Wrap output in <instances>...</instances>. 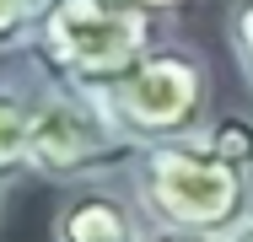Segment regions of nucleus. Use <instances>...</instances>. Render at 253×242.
<instances>
[{
	"instance_id": "f257e3e1",
	"label": "nucleus",
	"mask_w": 253,
	"mask_h": 242,
	"mask_svg": "<svg viewBox=\"0 0 253 242\" xmlns=\"http://www.w3.org/2000/svg\"><path fill=\"white\" fill-rule=\"evenodd\" d=\"M162 38H167L162 16H151L135 0H49L38 33L22 48V59L59 86L108 92Z\"/></svg>"
},
{
	"instance_id": "f03ea898",
	"label": "nucleus",
	"mask_w": 253,
	"mask_h": 242,
	"mask_svg": "<svg viewBox=\"0 0 253 242\" xmlns=\"http://www.w3.org/2000/svg\"><path fill=\"white\" fill-rule=\"evenodd\" d=\"M129 199L162 232H205L226 237L253 210V172L232 167L200 135L140 145L129 161Z\"/></svg>"
},
{
	"instance_id": "7ed1b4c3",
	"label": "nucleus",
	"mask_w": 253,
	"mask_h": 242,
	"mask_svg": "<svg viewBox=\"0 0 253 242\" xmlns=\"http://www.w3.org/2000/svg\"><path fill=\"white\" fill-rule=\"evenodd\" d=\"M27 102H33V145H27L33 178L76 189V183H102L113 172H129V161H135L140 145L113 124L102 92L59 86V81L38 76L27 65Z\"/></svg>"
},
{
	"instance_id": "20e7f679",
	"label": "nucleus",
	"mask_w": 253,
	"mask_h": 242,
	"mask_svg": "<svg viewBox=\"0 0 253 242\" xmlns=\"http://www.w3.org/2000/svg\"><path fill=\"white\" fill-rule=\"evenodd\" d=\"M210 97L215 86H210L205 54L189 48L183 38H162L124 81L102 92V102L135 145H162L200 135L210 124Z\"/></svg>"
},
{
	"instance_id": "39448f33",
	"label": "nucleus",
	"mask_w": 253,
	"mask_h": 242,
	"mask_svg": "<svg viewBox=\"0 0 253 242\" xmlns=\"http://www.w3.org/2000/svg\"><path fill=\"white\" fill-rule=\"evenodd\" d=\"M146 237H151V221L140 215L129 189H119L113 178L65 189L54 210V242H146Z\"/></svg>"
},
{
	"instance_id": "423d86ee",
	"label": "nucleus",
	"mask_w": 253,
	"mask_h": 242,
	"mask_svg": "<svg viewBox=\"0 0 253 242\" xmlns=\"http://www.w3.org/2000/svg\"><path fill=\"white\" fill-rule=\"evenodd\" d=\"M27 145H33V102H27V65L16 59V70H0V189L33 178Z\"/></svg>"
},
{
	"instance_id": "0eeeda50",
	"label": "nucleus",
	"mask_w": 253,
	"mask_h": 242,
	"mask_svg": "<svg viewBox=\"0 0 253 242\" xmlns=\"http://www.w3.org/2000/svg\"><path fill=\"white\" fill-rule=\"evenodd\" d=\"M200 140L210 151H221L232 167L253 172V119L248 113H210V124L200 129Z\"/></svg>"
},
{
	"instance_id": "6e6552de",
	"label": "nucleus",
	"mask_w": 253,
	"mask_h": 242,
	"mask_svg": "<svg viewBox=\"0 0 253 242\" xmlns=\"http://www.w3.org/2000/svg\"><path fill=\"white\" fill-rule=\"evenodd\" d=\"M43 11H49V0H0V59L27 48V38L43 22Z\"/></svg>"
},
{
	"instance_id": "1a4fd4ad",
	"label": "nucleus",
	"mask_w": 253,
	"mask_h": 242,
	"mask_svg": "<svg viewBox=\"0 0 253 242\" xmlns=\"http://www.w3.org/2000/svg\"><path fill=\"white\" fill-rule=\"evenodd\" d=\"M226 43H232V59H237V76L253 97V0H232L226 5Z\"/></svg>"
},
{
	"instance_id": "9d476101",
	"label": "nucleus",
	"mask_w": 253,
	"mask_h": 242,
	"mask_svg": "<svg viewBox=\"0 0 253 242\" xmlns=\"http://www.w3.org/2000/svg\"><path fill=\"white\" fill-rule=\"evenodd\" d=\"M135 5H146V11H151V16H162V22H178L194 0H135Z\"/></svg>"
},
{
	"instance_id": "9b49d317",
	"label": "nucleus",
	"mask_w": 253,
	"mask_h": 242,
	"mask_svg": "<svg viewBox=\"0 0 253 242\" xmlns=\"http://www.w3.org/2000/svg\"><path fill=\"white\" fill-rule=\"evenodd\" d=\"M146 242H221V237H205V232H162V226H151Z\"/></svg>"
},
{
	"instance_id": "f8f14e48",
	"label": "nucleus",
	"mask_w": 253,
	"mask_h": 242,
	"mask_svg": "<svg viewBox=\"0 0 253 242\" xmlns=\"http://www.w3.org/2000/svg\"><path fill=\"white\" fill-rule=\"evenodd\" d=\"M221 242H253V210H248V215H243V221H237V226H232Z\"/></svg>"
}]
</instances>
